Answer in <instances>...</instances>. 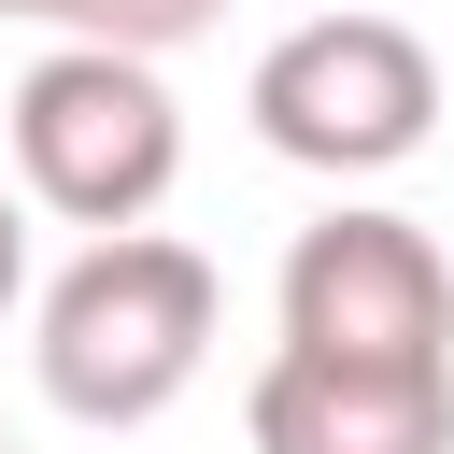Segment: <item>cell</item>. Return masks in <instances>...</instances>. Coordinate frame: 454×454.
<instances>
[{
	"label": "cell",
	"instance_id": "obj_1",
	"mask_svg": "<svg viewBox=\"0 0 454 454\" xmlns=\"http://www.w3.org/2000/svg\"><path fill=\"white\" fill-rule=\"evenodd\" d=\"M213 326H227V284L199 241L170 227H99L43 298H28V369L71 426H156L199 369H213Z\"/></svg>",
	"mask_w": 454,
	"mask_h": 454
},
{
	"label": "cell",
	"instance_id": "obj_2",
	"mask_svg": "<svg viewBox=\"0 0 454 454\" xmlns=\"http://www.w3.org/2000/svg\"><path fill=\"white\" fill-rule=\"evenodd\" d=\"M0 128H14V199L85 241L142 227L184 170V99L156 85V57H114V43H43Z\"/></svg>",
	"mask_w": 454,
	"mask_h": 454
},
{
	"label": "cell",
	"instance_id": "obj_3",
	"mask_svg": "<svg viewBox=\"0 0 454 454\" xmlns=\"http://www.w3.org/2000/svg\"><path fill=\"white\" fill-rule=\"evenodd\" d=\"M241 114H255L270 156H298L326 184H369V170L426 156V128H440V43L411 14H298L255 57Z\"/></svg>",
	"mask_w": 454,
	"mask_h": 454
},
{
	"label": "cell",
	"instance_id": "obj_4",
	"mask_svg": "<svg viewBox=\"0 0 454 454\" xmlns=\"http://www.w3.org/2000/svg\"><path fill=\"white\" fill-rule=\"evenodd\" d=\"M284 340L298 355H355V369H454V270L411 213L340 199L284 241Z\"/></svg>",
	"mask_w": 454,
	"mask_h": 454
},
{
	"label": "cell",
	"instance_id": "obj_5",
	"mask_svg": "<svg viewBox=\"0 0 454 454\" xmlns=\"http://www.w3.org/2000/svg\"><path fill=\"white\" fill-rule=\"evenodd\" d=\"M241 426L255 454H454V369H355V355L270 340Z\"/></svg>",
	"mask_w": 454,
	"mask_h": 454
},
{
	"label": "cell",
	"instance_id": "obj_6",
	"mask_svg": "<svg viewBox=\"0 0 454 454\" xmlns=\"http://www.w3.org/2000/svg\"><path fill=\"white\" fill-rule=\"evenodd\" d=\"M14 28H57V43H114V57H170V43H199L227 0H0Z\"/></svg>",
	"mask_w": 454,
	"mask_h": 454
},
{
	"label": "cell",
	"instance_id": "obj_7",
	"mask_svg": "<svg viewBox=\"0 0 454 454\" xmlns=\"http://www.w3.org/2000/svg\"><path fill=\"white\" fill-rule=\"evenodd\" d=\"M14 298H28V199L0 184V312H14Z\"/></svg>",
	"mask_w": 454,
	"mask_h": 454
},
{
	"label": "cell",
	"instance_id": "obj_8",
	"mask_svg": "<svg viewBox=\"0 0 454 454\" xmlns=\"http://www.w3.org/2000/svg\"><path fill=\"white\" fill-rule=\"evenodd\" d=\"M0 454H14V426H0Z\"/></svg>",
	"mask_w": 454,
	"mask_h": 454
}]
</instances>
